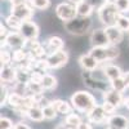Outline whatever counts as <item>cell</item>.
<instances>
[{
    "label": "cell",
    "instance_id": "cell-1",
    "mask_svg": "<svg viewBox=\"0 0 129 129\" xmlns=\"http://www.w3.org/2000/svg\"><path fill=\"white\" fill-rule=\"evenodd\" d=\"M71 103H72L74 109H76L78 111H81V112H85V114H89L97 106L94 97L90 93L84 92V90L75 92L71 95Z\"/></svg>",
    "mask_w": 129,
    "mask_h": 129
},
{
    "label": "cell",
    "instance_id": "cell-2",
    "mask_svg": "<svg viewBox=\"0 0 129 129\" xmlns=\"http://www.w3.org/2000/svg\"><path fill=\"white\" fill-rule=\"evenodd\" d=\"M89 54L98 63H103V62H109V61H112V59L117 58L119 54H120V50L116 45L97 47V48H92L89 50Z\"/></svg>",
    "mask_w": 129,
    "mask_h": 129
},
{
    "label": "cell",
    "instance_id": "cell-3",
    "mask_svg": "<svg viewBox=\"0 0 129 129\" xmlns=\"http://www.w3.org/2000/svg\"><path fill=\"white\" fill-rule=\"evenodd\" d=\"M97 13H98V18L101 22L107 27V26H114L116 23V17L119 16V10H117L116 5L114 2H106L101 8L97 9Z\"/></svg>",
    "mask_w": 129,
    "mask_h": 129
},
{
    "label": "cell",
    "instance_id": "cell-4",
    "mask_svg": "<svg viewBox=\"0 0 129 129\" xmlns=\"http://www.w3.org/2000/svg\"><path fill=\"white\" fill-rule=\"evenodd\" d=\"M89 27H90L89 18H83V17H76L75 19L64 23V28L74 35H83L89 30Z\"/></svg>",
    "mask_w": 129,
    "mask_h": 129
},
{
    "label": "cell",
    "instance_id": "cell-5",
    "mask_svg": "<svg viewBox=\"0 0 129 129\" xmlns=\"http://www.w3.org/2000/svg\"><path fill=\"white\" fill-rule=\"evenodd\" d=\"M56 14L57 17L63 21L64 23L70 22V21L75 19L78 17V12H76V5L70 4V3H61L56 7Z\"/></svg>",
    "mask_w": 129,
    "mask_h": 129
},
{
    "label": "cell",
    "instance_id": "cell-6",
    "mask_svg": "<svg viewBox=\"0 0 129 129\" xmlns=\"http://www.w3.org/2000/svg\"><path fill=\"white\" fill-rule=\"evenodd\" d=\"M18 32L25 38L26 41L36 40V38L39 35V27L35 22H32V21H25V22H22V26H21Z\"/></svg>",
    "mask_w": 129,
    "mask_h": 129
},
{
    "label": "cell",
    "instance_id": "cell-7",
    "mask_svg": "<svg viewBox=\"0 0 129 129\" xmlns=\"http://www.w3.org/2000/svg\"><path fill=\"white\" fill-rule=\"evenodd\" d=\"M67 61H69V54L64 50L52 53V54H48V57H47L49 69H59V67L64 66L67 63Z\"/></svg>",
    "mask_w": 129,
    "mask_h": 129
},
{
    "label": "cell",
    "instance_id": "cell-8",
    "mask_svg": "<svg viewBox=\"0 0 129 129\" xmlns=\"http://www.w3.org/2000/svg\"><path fill=\"white\" fill-rule=\"evenodd\" d=\"M25 44H26V40L18 31H10L3 43V45H8L9 48H14L16 50L23 49Z\"/></svg>",
    "mask_w": 129,
    "mask_h": 129
},
{
    "label": "cell",
    "instance_id": "cell-9",
    "mask_svg": "<svg viewBox=\"0 0 129 129\" xmlns=\"http://www.w3.org/2000/svg\"><path fill=\"white\" fill-rule=\"evenodd\" d=\"M87 116H88L89 123L98 124V125L105 124V123H109V117H110L109 115L105 112V110L102 109V106H98V105H97L89 114H87Z\"/></svg>",
    "mask_w": 129,
    "mask_h": 129
},
{
    "label": "cell",
    "instance_id": "cell-10",
    "mask_svg": "<svg viewBox=\"0 0 129 129\" xmlns=\"http://www.w3.org/2000/svg\"><path fill=\"white\" fill-rule=\"evenodd\" d=\"M90 44L92 48H97V47H109L110 45V41L109 38L106 35V31L105 28H98V30H94L90 35Z\"/></svg>",
    "mask_w": 129,
    "mask_h": 129
},
{
    "label": "cell",
    "instance_id": "cell-11",
    "mask_svg": "<svg viewBox=\"0 0 129 129\" xmlns=\"http://www.w3.org/2000/svg\"><path fill=\"white\" fill-rule=\"evenodd\" d=\"M16 16L17 18H19L22 22L25 21H31V17L34 14V10H32V7H30L28 4H22L18 7H12V13Z\"/></svg>",
    "mask_w": 129,
    "mask_h": 129
},
{
    "label": "cell",
    "instance_id": "cell-12",
    "mask_svg": "<svg viewBox=\"0 0 129 129\" xmlns=\"http://www.w3.org/2000/svg\"><path fill=\"white\" fill-rule=\"evenodd\" d=\"M105 31H106V35L109 38V41H110V45H117L123 41V38H124V32L117 27L116 25L114 26H107L105 27Z\"/></svg>",
    "mask_w": 129,
    "mask_h": 129
},
{
    "label": "cell",
    "instance_id": "cell-13",
    "mask_svg": "<svg viewBox=\"0 0 129 129\" xmlns=\"http://www.w3.org/2000/svg\"><path fill=\"white\" fill-rule=\"evenodd\" d=\"M103 101L107 102V103H110V105H112V106H115L116 109L125 102L124 97H123V93L115 92L114 89L103 92Z\"/></svg>",
    "mask_w": 129,
    "mask_h": 129
},
{
    "label": "cell",
    "instance_id": "cell-14",
    "mask_svg": "<svg viewBox=\"0 0 129 129\" xmlns=\"http://www.w3.org/2000/svg\"><path fill=\"white\" fill-rule=\"evenodd\" d=\"M0 78H2L3 87H7L8 83L17 81V69L12 66H3L0 71Z\"/></svg>",
    "mask_w": 129,
    "mask_h": 129
},
{
    "label": "cell",
    "instance_id": "cell-15",
    "mask_svg": "<svg viewBox=\"0 0 129 129\" xmlns=\"http://www.w3.org/2000/svg\"><path fill=\"white\" fill-rule=\"evenodd\" d=\"M63 45L64 43L59 36H50L47 40V44H45V50L48 54H52V53H56L59 50H63Z\"/></svg>",
    "mask_w": 129,
    "mask_h": 129
},
{
    "label": "cell",
    "instance_id": "cell-16",
    "mask_svg": "<svg viewBox=\"0 0 129 129\" xmlns=\"http://www.w3.org/2000/svg\"><path fill=\"white\" fill-rule=\"evenodd\" d=\"M107 124H109V126H111L114 129H128L129 120L126 119L125 116H123V115L114 114V115H111L109 117V123H107Z\"/></svg>",
    "mask_w": 129,
    "mask_h": 129
},
{
    "label": "cell",
    "instance_id": "cell-17",
    "mask_svg": "<svg viewBox=\"0 0 129 129\" xmlns=\"http://www.w3.org/2000/svg\"><path fill=\"white\" fill-rule=\"evenodd\" d=\"M79 63H80V66H81L84 70H87V71H89V72L95 71L97 69H98V66H100V63L97 62V61L89 54V53H88V54L80 56Z\"/></svg>",
    "mask_w": 129,
    "mask_h": 129
},
{
    "label": "cell",
    "instance_id": "cell-18",
    "mask_svg": "<svg viewBox=\"0 0 129 129\" xmlns=\"http://www.w3.org/2000/svg\"><path fill=\"white\" fill-rule=\"evenodd\" d=\"M102 71L105 74V76L107 78V80H110V81L124 76V72L121 71V69L119 66H116V64H106L102 69Z\"/></svg>",
    "mask_w": 129,
    "mask_h": 129
},
{
    "label": "cell",
    "instance_id": "cell-19",
    "mask_svg": "<svg viewBox=\"0 0 129 129\" xmlns=\"http://www.w3.org/2000/svg\"><path fill=\"white\" fill-rule=\"evenodd\" d=\"M23 101H25V97L17 94L16 92L9 93V97H8V103H9V106H12L14 110L19 111L21 109H22V107H23Z\"/></svg>",
    "mask_w": 129,
    "mask_h": 129
},
{
    "label": "cell",
    "instance_id": "cell-20",
    "mask_svg": "<svg viewBox=\"0 0 129 129\" xmlns=\"http://www.w3.org/2000/svg\"><path fill=\"white\" fill-rule=\"evenodd\" d=\"M93 10L94 8L87 3L84 0V2H81L80 4L76 5V12H78V17H83V18H89V16L93 13Z\"/></svg>",
    "mask_w": 129,
    "mask_h": 129
},
{
    "label": "cell",
    "instance_id": "cell-21",
    "mask_svg": "<svg viewBox=\"0 0 129 129\" xmlns=\"http://www.w3.org/2000/svg\"><path fill=\"white\" fill-rule=\"evenodd\" d=\"M52 106L56 109V111L58 114H69L71 111V106L69 102L63 101V100H56V101H52Z\"/></svg>",
    "mask_w": 129,
    "mask_h": 129
},
{
    "label": "cell",
    "instance_id": "cell-22",
    "mask_svg": "<svg viewBox=\"0 0 129 129\" xmlns=\"http://www.w3.org/2000/svg\"><path fill=\"white\" fill-rule=\"evenodd\" d=\"M27 116L32 121H41L43 119H45L44 117V111H43V109L39 107V106L31 107V109L27 111Z\"/></svg>",
    "mask_w": 129,
    "mask_h": 129
},
{
    "label": "cell",
    "instance_id": "cell-23",
    "mask_svg": "<svg viewBox=\"0 0 129 129\" xmlns=\"http://www.w3.org/2000/svg\"><path fill=\"white\" fill-rule=\"evenodd\" d=\"M41 87L44 90H52L57 87V79L50 74H45L44 75V79H43L41 83Z\"/></svg>",
    "mask_w": 129,
    "mask_h": 129
},
{
    "label": "cell",
    "instance_id": "cell-24",
    "mask_svg": "<svg viewBox=\"0 0 129 129\" xmlns=\"http://www.w3.org/2000/svg\"><path fill=\"white\" fill-rule=\"evenodd\" d=\"M110 84H111V89H114L115 92H119V93H124L128 88V84H126L124 76L117 78V79L110 81Z\"/></svg>",
    "mask_w": 129,
    "mask_h": 129
},
{
    "label": "cell",
    "instance_id": "cell-25",
    "mask_svg": "<svg viewBox=\"0 0 129 129\" xmlns=\"http://www.w3.org/2000/svg\"><path fill=\"white\" fill-rule=\"evenodd\" d=\"M117 27H119L123 32H128L129 31V17L125 14L119 13V16L116 17V23Z\"/></svg>",
    "mask_w": 129,
    "mask_h": 129
},
{
    "label": "cell",
    "instance_id": "cell-26",
    "mask_svg": "<svg viewBox=\"0 0 129 129\" xmlns=\"http://www.w3.org/2000/svg\"><path fill=\"white\" fill-rule=\"evenodd\" d=\"M28 58H30V54H28L25 49H17V50L13 52V61L17 62L18 64L26 62Z\"/></svg>",
    "mask_w": 129,
    "mask_h": 129
},
{
    "label": "cell",
    "instance_id": "cell-27",
    "mask_svg": "<svg viewBox=\"0 0 129 129\" xmlns=\"http://www.w3.org/2000/svg\"><path fill=\"white\" fill-rule=\"evenodd\" d=\"M64 123H66V125H69L70 128H78L83 121H81L80 116L78 114H69L66 116V119H64Z\"/></svg>",
    "mask_w": 129,
    "mask_h": 129
},
{
    "label": "cell",
    "instance_id": "cell-28",
    "mask_svg": "<svg viewBox=\"0 0 129 129\" xmlns=\"http://www.w3.org/2000/svg\"><path fill=\"white\" fill-rule=\"evenodd\" d=\"M5 22H7V25L9 26V28H12V30H14V31H19L21 26H22V21H21L19 18H17L16 16H13V14L8 16L7 19H5Z\"/></svg>",
    "mask_w": 129,
    "mask_h": 129
},
{
    "label": "cell",
    "instance_id": "cell-29",
    "mask_svg": "<svg viewBox=\"0 0 129 129\" xmlns=\"http://www.w3.org/2000/svg\"><path fill=\"white\" fill-rule=\"evenodd\" d=\"M32 8L39 10H45L50 7V0H28Z\"/></svg>",
    "mask_w": 129,
    "mask_h": 129
},
{
    "label": "cell",
    "instance_id": "cell-30",
    "mask_svg": "<svg viewBox=\"0 0 129 129\" xmlns=\"http://www.w3.org/2000/svg\"><path fill=\"white\" fill-rule=\"evenodd\" d=\"M114 3L121 14H125L129 12V0H114Z\"/></svg>",
    "mask_w": 129,
    "mask_h": 129
},
{
    "label": "cell",
    "instance_id": "cell-31",
    "mask_svg": "<svg viewBox=\"0 0 129 129\" xmlns=\"http://www.w3.org/2000/svg\"><path fill=\"white\" fill-rule=\"evenodd\" d=\"M43 111H44V117L45 119H48V120H52V119H54V117L57 116V111H56V109L52 106V103L49 105V106H47V107H44L43 109Z\"/></svg>",
    "mask_w": 129,
    "mask_h": 129
},
{
    "label": "cell",
    "instance_id": "cell-32",
    "mask_svg": "<svg viewBox=\"0 0 129 129\" xmlns=\"http://www.w3.org/2000/svg\"><path fill=\"white\" fill-rule=\"evenodd\" d=\"M38 71H40V72H43L44 74L47 70H49V64H48V62H47V58H44V59H36L35 61V66H34Z\"/></svg>",
    "mask_w": 129,
    "mask_h": 129
},
{
    "label": "cell",
    "instance_id": "cell-33",
    "mask_svg": "<svg viewBox=\"0 0 129 129\" xmlns=\"http://www.w3.org/2000/svg\"><path fill=\"white\" fill-rule=\"evenodd\" d=\"M44 75H45V74H43V72H40V71H38V70L32 71V72H31L30 81H31V83H36V84H40V85H41L43 79H44Z\"/></svg>",
    "mask_w": 129,
    "mask_h": 129
},
{
    "label": "cell",
    "instance_id": "cell-34",
    "mask_svg": "<svg viewBox=\"0 0 129 129\" xmlns=\"http://www.w3.org/2000/svg\"><path fill=\"white\" fill-rule=\"evenodd\" d=\"M2 64L3 66H10V63H12V58H13V56L10 54V53L8 52V50H2Z\"/></svg>",
    "mask_w": 129,
    "mask_h": 129
},
{
    "label": "cell",
    "instance_id": "cell-35",
    "mask_svg": "<svg viewBox=\"0 0 129 129\" xmlns=\"http://www.w3.org/2000/svg\"><path fill=\"white\" fill-rule=\"evenodd\" d=\"M13 128V123L8 117H2L0 119V129H12Z\"/></svg>",
    "mask_w": 129,
    "mask_h": 129
},
{
    "label": "cell",
    "instance_id": "cell-36",
    "mask_svg": "<svg viewBox=\"0 0 129 129\" xmlns=\"http://www.w3.org/2000/svg\"><path fill=\"white\" fill-rule=\"evenodd\" d=\"M102 109L105 110V112L107 114V115H114V112H115V110H116V107L115 106H112V105H110V103H107V102H103L102 103Z\"/></svg>",
    "mask_w": 129,
    "mask_h": 129
},
{
    "label": "cell",
    "instance_id": "cell-37",
    "mask_svg": "<svg viewBox=\"0 0 129 129\" xmlns=\"http://www.w3.org/2000/svg\"><path fill=\"white\" fill-rule=\"evenodd\" d=\"M85 2L89 3L93 8H97V9H98V8H101L106 2H109V0H85Z\"/></svg>",
    "mask_w": 129,
    "mask_h": 129
},
{
    "label": "cell",
    "instance_id": "cell-38",
    "mask_svg": "<svg viewBox=\"0 0 129 129\" xmlns=\"http://www.w3.org/2000/svg\"><path fill=\"white\" fill-rule=\"evenodd\" d=\"M10 4L12 7H18L22 4H27V0H10Z\"/></svg>",
    "mask_w": 129,
    "mask_h": 129
},
{
    "label": "cell",
    "instance_id": "cell-39",
    "mask_svg": "<svg viewBox=\"0 0 129 129\" xmlns=\"http://www.w3.org/2000/svg\"><path fill=\"white\" fill-rule=\"evenodd\" d=\"M90 124H92V123H89V121H83V123L78 126V129H93Z\"/></svg>",
    "mask_w": 129,
    "mask_h": 129
},
{
    "label": "cell",
    "instance_id": "cell-40",
    "mask_svg": "<svg viewBox=\"0 0 129 129\" xmlns=\"http://www.w3.org/2000/svg\"><path fill=\"white\" fill-rule=\"evenodd\" d=\"M14 129H30V126L26 125L25 123H18L14 125Z\"/></svg>",
    "mask_w": 129,
    "mask_h": 129
},
{
    "label": "cell",
    "instance_id": "cell-41",
    "mask_svg": "<svg viewBox=\"0 0 129 129\" xmlns=\"http://www.w3.org/2000/svg\"><path fill=\"white\" fill-rule=\"evenodd\" d=\"M81 2H84V0H67V3L74 4V5H78V4H80Z\"/></svg>",
    "mask_w": 129,
    "mask_h": 129
},
{
    "label": "cell",
    "instance_id": "cell-42",
    "mask_svg": "<svg viewBox=\"0 0 129 129\" xmlns=\"http://www.w3.org/2000/svg\"><path fill=\"white\" fill-rule=\"evenodd\" d=\"M124 79H125V81L128 84V88H129V71L128 72H124Z\"/></svg>",
    "mask_w": 129,
    "mask_h": 129
},
{
    "label": "cell",
    "instance_id": "cell-43",
    "mask_svg": "<svg viewBox=\"0 0 129 129\" xmlns=\"http://www.w3.org/2000/svg\"><path fill=\"white\" fill-rule=\"evenodd\" d=\"M124 105H125V106L128 107V110H129V97H128V98L125 100V102H124Z\"/></svg>",
    "mask_w": 129,
    "mask_h": 129
},
{
    "label": "cell",
    "instance_id": "cell-44",
    "mask_svg": "<svg viewBox=\"0 0 129 129\" xmlns=\"http://www.w3.org/2000/svg\"><path fill=\"white\" fill-rule=\"evenodd\" d=\"M67 129H78V128H70V126H69V128H67Z\"/></svg>",
    "mask_w": 129,
    "mask_h": 129
},
{
    "label": "cell",
    "instance_id": "cell-45",
    "mask_svg": "<svg viewBox=\"0 0 129 129\" xmlns=\"http://www.w3.org/2000/svg\"><path fill=\"white\" fill-rule=\"evenodd\" d=\"M106 129H114V128H111V126H109V128H106Z\"/></svg>",
    "mask_w": 129,
    "mask_h": 129
}]
</instances>
